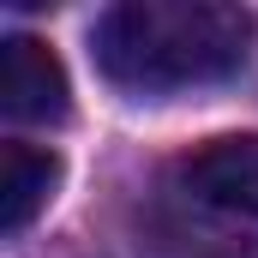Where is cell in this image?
<instances>
[{
    "instance_id": "6da1fadb",
    "label": "cell",
    "mask_w": 258,
    "mask_h": 258,
    "mask_svg": "<svg viewBox=\"0 0 258 258\" xmlns=\"http://www.w3.org/2000/svg\"><path fill=\"white\" fill-rule=\"evenodd\" d=\"M252 18L234 0H120L90 24V54L108 84L168 96L222 84L246 66Z\"/></svg>"
},
{
    "instance_id": "277c9868",
    "label": "cell",
    "mask_w": 258,
    "mask_h": 258,
    "mask_svg": "<svg viewBox=\"0 0 258 258\" xmlns=\"http://www.w3.org/2000/svg\"><path fill=\"white\" fill-rule=\"evenodd\" d=\"M54 186H60V156L54 150L24 144V138L0 144V234L6 240L24 234L42 216V204L54 198Z\"/></svg>"
},
{
    "instance_id": "7a4b0ae2",
    "label": "cell",
    "mask_w": 258,
    "mask_h": 258,
    "mask_svg": "<svg viewBox=\"0 0 258 258\" xmlns=\"http://www.w3.org/2000/svg\"><path fill=\"white\" fill-rule=\"evenodd\" d=\"M0 108H6V120H24V126H54L72 114V84L48 42H36V36L0 42Z\"/></svg>"
},
{
    "instance_id": "3957f363",
    "label": "cell",
    "mask_w": 258,
    "mask_h": 258,
    "mask_svg": "<svg viewBox=\"0 0 258 258\" xmlns=\"http://www.w3.org/2000/svg\"><path fill=\"white\" fill-rule=\"evenodd\" d=\"M180 180L192 186V198L234 210V216H258V132H228L198 144L180 162Z\"/></svg>"
},
{
    "instance_id": "5b68a950",
    "label": "cell",
    "mask_w": 258,
    "mask_h": 258,
    "mask_svg": "<svg viewBox=\"0 0 258 258\" xmlns=\"http://www.w3.org/2000/svg\"><path fill=\"white\" fill-rule=\"evenodd\" d=\"M222 258H258V246H234V252H222Z\"/></svg>"
}]
</instances>
